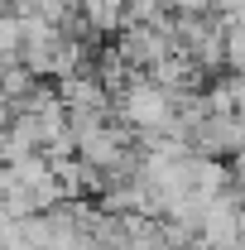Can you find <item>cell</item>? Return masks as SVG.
Here are the masks:
<instances>
[{
  "label": "cell",
  "instance_id": "7a4b0ae2",
  "mask_svg": "<svg viewBox=\"0 0 245 250\" xmlns=\"http://www.w3.org/2000/svg\"><path fill=\"white\" fill-rule=\"evenodd\" d=\"M226 62H231L236 72H245V20H236V24L226 29Z\"/></svg>",
  "mask_w": 245,
  "mask_h": 250
},
{
  "label": "cell",
  "instance_id": "6da1fadb",
  "mask_svg": "<svg viewBox=\"0 0 245 250\" xmlns=\"http://www.w3.org/2000/svg\"><path fill=\"white\" fill-rule=\"evenodd\" d=\"M168 53H173V34L159 29V24H140V20H130V24L116 34V58H121L130 72H154Z\"/></svg>",
  "mask_w": 245,
  "mask_h": 250
}]
</instances>
